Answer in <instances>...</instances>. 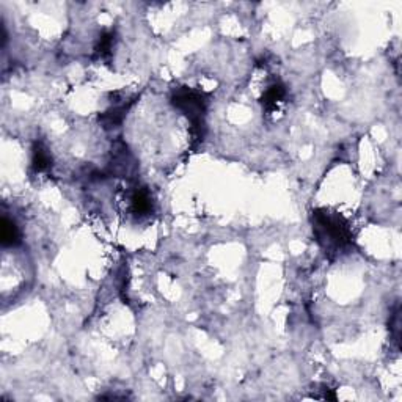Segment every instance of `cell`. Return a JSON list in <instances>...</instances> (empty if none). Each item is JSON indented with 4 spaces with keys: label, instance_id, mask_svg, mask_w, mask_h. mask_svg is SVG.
I'll list each match as a JSON object with an SVG mask.
<instances>
[{
    "label": "cell",
    "instance_id": "52a82bcc",
    "mask_svg": "<svg viewBox=\"0 0 402 402\" xmlns=\"http://www.w3.org/2000/svg\"><path fill=\"white\" fill-rule=\"evenodd\" d=\"M132 103H134V101H129L128 104L115 106V107H112V109L106 110L103 115L99 117V122H101V124H103V128L107 131L117 129L118 126L123 123V119L126 117V112L129 110V107Z\"/></svg>",
    "mask_w": 402,
    "mask_h": 402
},
{
    "label": "cell",
    "instance_id": "6da1fadb",
    "mask_svg": "<svg viewBox=\"0 0 402 402\" xmlns=\"http://www.w3.org/2000/svg\"><path fill=\"white\" fill-rule=\"evenodd\" d=\"M313 231L317 241L326 250L340 251L351 244V231L346 220L340 214L327 209H317L313 212Z\"/></svg>",
    "mask_w": 402,
    "mask_h": 402
},
{
    "label": "cell",
    "instance_id": "7a4b0ae2",
    "mask_svg": "<svg viewBox=\"0 0 402 402\" xmlns=\"http://www.w3.org/2000/svg\"><path fill=\"white\" fill-rule=\"evenodd\" d=\"M171 104L183 115L187 117L192 123V131L196 134L198 140H203L205 135V115H206V99L200 92L181 87L176 88L171 94Z\"/></svg>",
    "mask_w": 402,
    "mask_h": 402
},
{
    "label": "cell",
    "instance_id": "ba28073f",
    "mask_svg": "<svg viewBox=\"0 0 402 402\" xmlns=\"http://www.w3.org/2000/svg\"><path fill=\"white\" fill-rule=\"evenodd\" d=\"M0 241H2L3 247H16L21 242L19 228L7 215H5L2 224H0Z\"/></svg>",
    "mask_w": 402,
    "mask_h": 402
},
{
    "label": "cell",
    "instance_id": "277c9868",
    "mask_svg": "<svg viewBox=\"0 0 402 402\" xmlns=\"http://www.w3.org/2000/svg\"><path fill=\"white\" fill-rule=\"evenodd\" d=\"M110 171L112 175L117 176H131L135 171V162L132 159L131 153L123 142H119L115 146V151L112 153V162H110Z\"/></svg>",
    "mask_w": 402,
    "mask_h": 402
},
{
    "label": "cell",
    "instance_id": "5b68a950",
    "mask_svg": "<svg viewBox=\"0 0 402 402\" xmlns=\"http://www.w3.org/2000/svg\"><path fill=\"white\" fill-rule=\"evenodd\" d=\"M131 212L135 215L137 219H143L151 215L154 211V201L151 196V192L146 187H137L131 194Z\"/></svg>",
    "mask_w": 402,
    "mask_h": 402
},
{
    "label": "cell",
    "instance_id": "3957f363",
    "mask_svg": "<svg viewBox=\"0 0 402 402\" xmlns=\"http://www.w3.org/2000/svg\"><path fill=\"white\" fill-rule=\"evenodd\" d=\"M287 99V90L281 82H274L272 85H269L266 92H264L261 103L262 109L267 115H275V113L280 112L281 107L285 106Z\"/></svg>",
    "mask_w": 402,
    "mask_h": 402
},
{
    "label": "cell",
    "instance_id": "9c48e42d",
    "mask_svg": "<svg viewBox=\"0 0 402 402\" xmlns=\"http://www.w3.org/2000/svg\"><path fill=\"white\" fill-rule=\"evenodd\" d=\"M113 46H115V30H106L98 40L94 47V58L109 60L112 56Z\"/></svg>",
    "mask_w": 402,
    "mask_h": 402
},
{
    "label": "cell",
    "instance_id": "8992f818",
    "mask_svg": "<svg viewBox=\"0 0 402 402\" xmlns=\"http://www.w3.org/2000/svg\"><path fill=\"white\" fill-rule=\"evenodd\" d=\"M52 169V156L43 142H35L32 148V171L44 175Z\"/></svg>",
    "mask_w": 402,
    "mask_h": 402
}]
</instances>
